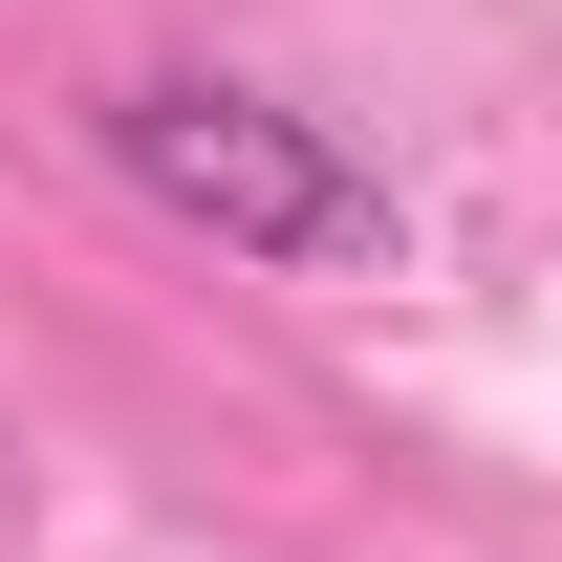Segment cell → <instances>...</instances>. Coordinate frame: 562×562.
<instances>
[{
  "label": "cell",
  "instance_id": "6da1fadb",
  "mask_svg": "<svg viewBox=\"0 0 562 562\" xmlns=\"http://www.w3.org/2000/svg\"><path fill=\"white\" fill-rule=\"evenodd\" d=\"M109 151H131V195H173L216 260H390V173L325 151L281 87H216V66H151L109 87Z\"/></svg>",
  "mask_w": 562,
  "mask_h": 562
}]
</instances>
